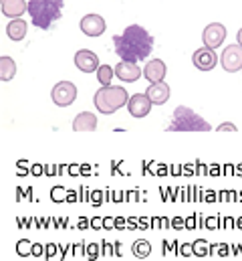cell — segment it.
<instances>
[{
  "label": "cell",
  "instance_id": "7a4b0ae2",
  "mask_svg": "<svg viewBox=\"0 0 242 261\" xmlns=\"http://www.w3.org/2000/svg\"><path fill=\"white\" fill-rule=\"evenodd\" d=\"M65 0H28V14L37 29L49 31L63 14Z\"/></svg>",
  "mask_w": 242,
  "mask_h": 261
},
{
  "label": "cell",
  "instance_id": "7402d4cb",
  "mask_svg": "<svg viewBox=\"0 0 242 261\" xmlns=\"http://www.w3.org/2000/svg\"><path fill=\"white\" fill-rule=\"evenodd\" d=\"M236 41H238V45H242V29L236 33Z\"/></svg>",
  "mask_w": 242,
  "mask_h": 261
},
{
  "label": "cell",
  "instance_id": "3957f363",
  "mask_svg": "<svg viewBox=\"0 0 242 261\" xmlns=\"http://www.w3.org/2000/svg\"><path fill=\"white\" fill-rule=\"evenodd\" d=\"M168 132H210V124L188 106H178L168 122Z\"/></svg>",
  "mask_w": 242,
  "mask_h": 261
},
{
  "label": "cell",
  "instance_id": "2e32d148",
  "mask_svg": "<svg viewBox=\"0 0 242 261\" xmlns=\"http://www.w3.org/2000/svg\"><path fill=\"white\" fill-rule=\"evenodd\" d=\"M73 130L75 132H93L97 130V116L91 112H81L73 120Z\"/></svg>",
  "mask_w": 242,
  "mask_h": 261
},
{
  "label": "cell",
  "instance_id": "ac0fdd59",
  "mask_svg": "<svg viewBox=\"0 0 242 261\" xmlns=\"http://www.w3.org/2000/svg\"><path fill=\"white\" fill-rule=\"evenodd\" d=\"M16 75V63L12 57H0V79L2 81H12Z\"/></svg>",
  "mask_w": 242,
  "mask_h": 261
},
{
  "label": "cell",
  "instance_id": "9c48e42d",
  "mask_svg": "<svg viewBox=\"0 0 242 261\" xmlns=\"http://www.w3.org/2000/svg\"><path fill=\"white\" fill-rule=\"evenodd\" d=\"M192 63L196 69H200V71H212L216 63H218V57H216V53H214V49H210V47H202V49H198V51H194V55H192Z\"/></svg>",
  "mask_w": 242,
  "mask_h": 261
},
{
  "label": "cell",
  "instance_id": "5bb4252c",
  "mask_svg": "<svg viewBox=\"0 0 242 261\" xmlns=\"http://www.w3.org/2000/svg\"><path fill=\"white\" fill-rule=\"evenodd\" d=\"M0 8L4 16L18 18L24 12H28V0H0Z\"/></svg>",
  "mask_w": 242,
  "mask_h": 261
},
{
  "label": "cell",
  "instance_id": "4fadbf2b",
  "mask_svg": "<svg viewBox=\"0 0 242 261\" xmlns=\"http://www.w3.org/2000/svg\"><path fill=\"white\" fill-rule=\"evenodd\" d=\"M145 93H147V97L152 99L154 106H164L170 99V85L164 83V81H158V83H152Z\"/></svg>",
  "mask_w": 242,
  "mask_h": 261
},
{
  "label": "cell",
  "instance_id": "e0dca14e",
  "mask_svg": "<svg viewBox=\"0 0 242 261\" xmlns=\"http://www.w3.org/2000/svg\"><path fill=\"white\" fill-rule=\"evenodd\" d=\"M26 31H28V24H26V20H22V18H12V20L6 24L8 39H12V41H22V39L26 37Z\"/></svg>",
  "mask_w": 242,
  "mask_h": 261
},
{
  "label": "cell",
  "instance_id": "30bf717a",
  "mask_svg": "<svg viewBox=\"0 0 242 261\" xmlns=\"http://www.w3.org/2000/svg\"><path fill=\"white\" fill-rule=\"evenodd\" d=\"M79 27H81V31L87 37H101L105 33V27L107 24H105L103 16H99V14H87V16L81 18Z\"/></svg>",
  "mask_w": 242,
  "mask_h": 261
},
{
  "label": "cell",
  "instance_id": "52a82bcc",
  "mask_svg": "<svg viewBox=\"0 0 242 261\" xmlns=\"http://www.w3.org/2000/svg\"><path fill=\"white\" fill-rule=\"evenodd\" d=\"M226 39V27L220 24V22H210L204 33H202V41H204V47H210V49H216L224 43Z\"/></svg>",
  "mask_w": 242,
  "mask_h": 261
},
{
  "label": "cell",
  "instance_id": "9a60e30c",
  "mask_svg": "<svg viewBox=\"0 0 242 261\" xmlns=\"http://www.w3.org/2000/svg\"><path fill=\"white\" fill-rule=\"evenodd\" d=\"M166 73H168V67H166V63H164L162 59H152V61L145 65V69H143L145 79H147V81H152V83L164 81Z\"/></svg>",
  "mask_w": 242,
  "mask_h": 261
},
{
  "label": "cell",
  "instance_id": "8992f818",
  "mask_svg": "<svg viewBox=\"0 0 242 261\" xmlns=\"http://www.w3.org/2000/svg\"><path fill=\"white\" fill-rule=\"evenodd\" d=\"M220 65L228 73H236L242 69V45H228L220 55Z\"/></svg>",
  "mask_w": 242,
  "mask_h": 261
},
{
  "label": "cell",
  "instance_id": "44dd1931",
  "mask_svg": "<svg viewBox=\"0 0 242 261\" xmlns=\"http://www.w3.org/2000/svg\"><path fill=\"white\" fill-rule=\"evenodd\" d=\"M216 130L218 132H236V126H234V124H230V122H228V124L224 122V124H220Z\"/></svg>",
  "mask_w": 242,
  "mask_h": 261
},
{
  "label": "cell",
  "instance_id": "6da1fadb",
  "mask_svg": "<svg viewBox=\"0 0 242 261\" xmlns=\"http://www.w3.org/2000/svg\"><path fill=\"white\" fill-rule=\"evenodd\" d=\"M115 53L121 57V61L139 63L145 61L154 51V37L149 31H145L139 24H129L121 35L113 37Z\"/></svg>",
  "mask_w": 242,
  "mask_h": 261
},
{
  "label": "cell",
  "instance_id": "277c9868",
  "mask_svg": "<svg viewBox=\"0 0 242 261\" xmlns=\"http://www.w3.org/2000/svg\"><path fill=\"white\" fill-rule=\"evenodd\" d=\"M127 101H129V95H127L125 87H121V85H103L93 97L97 112L107 114V116L115 114L123 106H127Z\"/></svg>",
  "mask_w": 242,
  "mask_h": 261
},
{
  "label": "cell",
  "instance_id": "ffe728a7",
  "mask_svg": "<svg viewBox=\"0 0 242 261\" xmlns=\"http://www.w3.org/2000/svg\"><path fill=\"white\" fill-rule=\"evenodd\" d=\"M149 251H152V245L147 241H137L133 245V255H137V257H145V255H149Z\"/></svg>",
  "mask_w": 242,
  "mask_h": 261
},
{
  "label": "cell",
  "instance_id": "ba28073f",
  "mask_svg": "<svg viewBox=\"0 0 242 261\" xmlns=\"http://www.w3.org/2000/svg\"><path fill=\"white\" fill-rule=\"evenodd\" d=\"M152 99L147 97V93H135L129 97L127 101V110L133 118H145L149 112H152Z\"/></svg>",
  "mask_w": 242,
  "mask_h": 261
},
{
  "label": "cell",
  "instance_id": "7c38bea8",
  "mask_svg": "<svg viewBox=\"0 0 242 261\" xmlns=\"http://www.w3.org/2000/svg\"><path fill=\"white\" fill-rule=\"evenodd\" d=\"M141 75H143V71L135 63H131V61H121V63L115 65V77L121 79V81H125V83H133Z\"/></svg>",
  "mask_w": 242,
  "mask_h": 261
},
{
  "label": "cell",
  "instance_id": "d6986e66",
  "mask_svg": "<svg viewBox=\"0 0 242 261\" xmlns=\"http://www.w3.org/2000/svg\"><path fill=\"white\" fill-rule=\"evenodd\" d=\"M113 75H115V69H113V67L99 65V69H97V79H99L101 85H111Z\"/></svg>",
  "mask_w": 242,
  "mask_h": 261
},
{
  "label": "cell",
  "instance_id": "8fae6325",
  "mask_svg": "<svg viewBox=\"0 0 242 261\" xmlns=\"http://www.w3.org/2000/svg\"><path fill=\"white\" fill-rule=\"evenodd\" d=\"M75 67L79 71H83V73H93V71L99 69V59H97V55L93 51L81 49V51L75 53Z\"/></svg>",
  "mask_w": 242,
  "mask_h": 261
},
{
  "label": "cell",
  "instance_id": "5b68a950",
  "mask_svg": "<svg viewBox=\"0 0 242 261\" xmlns=\"http://www.w3.org/2000/svg\"><path fill=\"white\" fill-rule=\"evenodd\" d=\"M55 106L59 108H69L75 99H77V85L71 83V81H59L55 87H53V93H51Z\"/></svg>",
  "mask_w": 242,
  "mask_h": 261
}]
</instances>
